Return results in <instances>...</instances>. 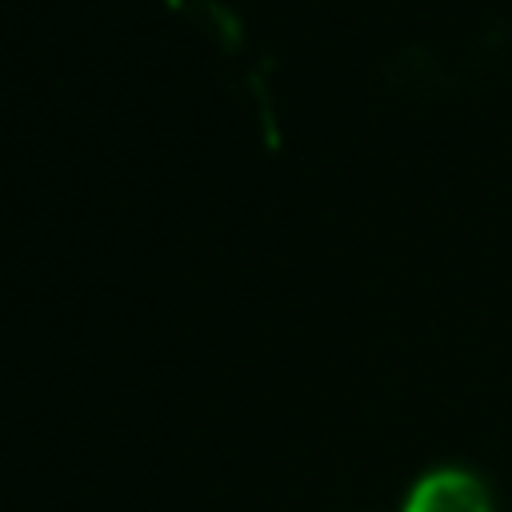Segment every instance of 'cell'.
<instances>
[{
	"label": "cell",
	"mask_w": 512,
	"mask_h": 512,
	"mask_svg": "<svg viewBox=\"0 0 512 512\" xmlns=\"http://www.w3.org/2000/svg\"><path fill=\"white\" fill-rule=\"evenodd\" d=\"M404 512H492V496L468 468H436L416 480Z\"/></svg>",
	"instance_id": "6da1fadb"
}]
</instances>
